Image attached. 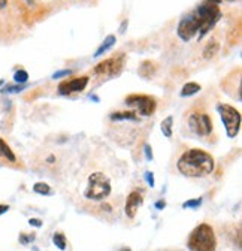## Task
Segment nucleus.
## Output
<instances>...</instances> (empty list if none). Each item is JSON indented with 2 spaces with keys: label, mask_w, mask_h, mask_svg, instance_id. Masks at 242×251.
Returning <instances> with one entry per match:
<instances>
[{
  "label": "nucleus",
  "mask_w": 242,
  "mask_h": 251,
  "mask_svg": "<svg viewBox=\"0 0 242 251\" xmlns=\"http://www.w3.org/2000/svg\"><path fill=\"white\" fill-rule=\"evenodd\" d=\"M200 203H202V199L197 198V199H192V201L184 202V203H183V208H197Z\"/></svg>",
  "instance_id": "nucleus-22"
},
{
  "label": "nucleus",
  "mask_w": 242,
  "mask_h": 251,
  "mask_svg": "<svg viewBox=\"0 0 242 251\" xmlns=\"http://www.w3.org/2000/svg\"><path fill=\"white\" fill-rule=\"evenodd\" d=\"M145 155H146L148 160H153V151H151L149 145H145Z\"/></svg>",
  "instance_id": "nucleus-27"
},
{
  "label": "nucleus",
  "mask_w": 242,
  "mask_h": 251,
  "mask_svg": "<svg viewBox=\"0 0 242 251\" xmlns=\"http://www.w3.org/2000/svg\"><path fill=\"white\" fill-rule=\"evenodd\" d=\"M2 84H3V81H0V85H2Z\"/></svg>",
  "instance_id": "nucleus-34"
},
{
  "label": "nucleus",
  "mask_w": 242,
  "mask_h": 251,
  "mask_svg": "<svg viewBox=\"0 0 242 251\" xmlns=\"http://www.w3.org/2000/svg\"><path fill=\"white\" fill-rule=\"evenodd\" d=\"M6 3H8V0H0V9L5 8V6H6Z\"/></svg>",
  "instance_id": "nucleus-32"
},
{
  "label": "nucleus",
  "mask_w": 242,
  "mask_h": 251,
  "mask_svg": "<svg viewBox=\"0 0 242 251\" xmlns=\"http://www.w3.org/2000/svg\"><path fill=\"white\" fill-rule=\"evenodd\" d=\"M220 2L221 0H205L203 3H200L193 12L199 20V39H202L208 31L213 28L220 18L223 17L221 11H220Z\"/></svg>",
  "instance_id": "nucleus-2"
},
{
  "label": "nucleus",
  "mask_w": 242,
  "mask_h": 251,
  "mask_svg": "<svg viewBox=\"0 0 242 251\" xmlns=\"http://www.w3.org/2000/svg\"><path fill=\"white\" fill-rule=\"evenodd\" d=\"M218 50H220V44L217 41H211L208 42V45L203 48V58H213L216 57V54H218Z\"/></svg>",
  "instance_id": "nucleus-14"
},
{
  "label": "nucleus",
  "mask_w": 242,
  "mask_h": 251,
  "mask_svg": "<svg viewBox=\"0 0 242 251\" xmlns=\"http://www.w3.org/2000/svg\"><path fill=\"white\" fill-rule=\"evenodd\" d=\"M129 23H127V20L126 21H123V24H121V27H120V33H124L126 31V25H127Z\"/></svg>",
  "instance_id": "nucleus-30"
},
{
  "label": "nucleus",
  "mask_w": 242,
  "mask_h": 251,
  "mask_svg": "<svg viewBox=\"0 0 242 251\" xmlns=\"http://www.w3.org/2000/svg\"><path fill=\"white\" fill-rule=\"evenodd\" d=\"M88 81H90L88 76H81V78H73V79H69V81H63V82L58 84V93L60 94L81 93L88 85Z\"/></svg>",
  "instance_id": "nucleus-10"
},
{
  "label": "nucleus",
  "mask_w": 242,
  "mask_h": 251,
  "mask_svg": "<svg viewBox=\"0 0 242 251\" xmlns=\"http://www.w3.org/2000/svg\"><path fill=\"white\" fill-rule=\"evenodd\" d=\"M154 65L151 61H144L142 63V66L139 68V74L142 75V76H145V78H148V76H151V74L154 72Z\"/></svg>",
  "instance_id": "nucleus-18"
},
{
  "label": "nucleus",
  "mask_w": 242,
  "mask_h": 251,
  "mask_svg": "<svg viewBox=\"0 0 242 251\" xmlns=\"http://www.w3.org/2000/svg\"><path fill=\"white\" fill-rule=\"evenodd\" d=\"M199 28H200V25H199L197 17L194 15V12H190L189 15H186L179 21L176 33L184 42H189L196 33H199Z\"/></svg>",
  "instance_id": "nucleus-7"
},
{
  "label": "nucleus",
  "mask_w": 242,
  "mask_h": 251,
  "mask_svg": "<svg viewBox=\"0 0 242 251\" xmlns=\"http://www.w3.org/2000/svg\"><path fill=\"white\" fill-rule=\"evenodd\" d=\"M23 88H24L23 85H20V87H12V85H8V87L3 90V91H5V93H18V91H21Z\"/></svg>",
  "instance_id": "nucleus-24"
},
{
  "label": "nucleus",
  "mask_w": 242,
  "mask_h": 251,
  "mask_svg": "<svg viewBox=\"0 0 242 251\" xmlns=\"http://www.w3.org/2000/svg\"><path fill=\"white\" fill-rule=\"evenodd\" d=\"M200 91V85L196 84V82H187L183 90H181V96L183 98H189V96H193V94L199 93Z\"/></svg>",
  "instance_id": "nucleus-16"
},
{
  "label": "nucleus",
  "mask_w": 242,
  "mask_h": 251,
  "mask_svg": "<svg viewBox=\"0 0 242 251\" xmlns=\"http://www.w3.org/2000/svg\"><path fill=\"white\" fill-rule=\"evenodd\" d=\"M187 247L190 251H216L217 236L214 227L206 223L199 225L189 236Z\"/></svg>",
  "instance_id": "nucleus-3"
},
{
  "label": "nucleus",
  "mask_w": 242,
  "mask_h": 251,
  "mask_svg": "<svg viewBox=\"0 0 242 251\" xmlns=\"http://www.w3.org/2000/svg\"><path fill=\"white\" fill-rule=\"evenodd\" d=\"M72 74V71H60V72H55L54 75H52V78L55 79V78H60V76H66V75H71Z\"/></svg>",
  "instance_id": "nucleus-25"
},
{
  "label": "nucleus",
  "mask_w": 242,
  "mask_h": 251,
  "mask_svg": "<svg viewBox=\"0 0 242 251\" xmlns=\"http://www.w3.org/2000/svg\"><path fill=\"white\" fill-rule=\"evenodd\" d=\"M172 124H173V117L169 115L162 121V132L166 138H172Z\"/></svg>",
  "instance_id": "nucleus-17"
},
{
  "label": "nucleus",
  "mask_w": 242,
  "mask_h": 251,
  "mask_svg": "<svg viewBox=\"0 0 242 251\" xmlns=\"http://www.w3.org/2000/svg\"><path fill=\"white\" fill-rule=\"evenodd\" d=\"M121 68H123V57L120 58H108L95 68V74L96 75H105V76H114L117 75Z\"/></svg>",
  "instance_id": "nucleus-9"
},
{
  "label": "nucleus",
  "mask_w": 242,
  "mask_h": 251,
  "mask_svg": "<svg viewBox=\"0 0 242 251\" xmlns=\"http://www.w3.org/2000/svg\"><path fill=\"white\" fill-rule=\"evenodd\" d=\"M35 239V235H32V236H24V235H21L20 236V242L21 244H28L30 241H33Z\"/></svg>",
  "instance_id": "nucleus-26"
},
{
  "label": "nucleus",
  "mask_w": 242,
  "mask_h": 251,
  "mask_svg": "<svg viewBox=\"0 0 242 251\" xmlns=\"http://www.w3.org/2000/svg\"><path fill=\"white\" fill-rule=\"evenodd\" d=\"M189 126L197 136H208L213 132V120L206 112H192L189 115Z\"/></svg>",
  "instance_id": "nucleus-6"
},
{
  "label": "nucleus",
  "mask_w": 242,
  "mask_h": 251,
  "mask_svg": "<svg viewBox=\"0 0 242 251\" xmlns=\"http://www.w3.org/2000/svg\"><path fill=\"white\" fill-rule=\"evenodd\" d=\"M14 79H15V82L24 84V82H27V79H28V74H27L25 71H18V72H15Z\"/></svg>",
  "instance_id": "nucleus-21"
},
{
  "label": "nucleus",
  "mask_w": 242,
  "mask_h": 251,
  "mask_svg": "<svg viewBox=\"0 0 242 251\" xmlns=\"http://www.w3.org/2000/svg\"><path fill=\"white\" fill-rule=\"evenodd\" d=\"M8 209H9L8 205H0V215L5 214V212H8Z\"/></svg>",
  "instance_id": "nucleus-29"
},
{
  "label": "nucleus",
  "mask_w": 242,
  "mask_h": 251,
  "mask_svg": "<svg viewBox=\"0 0 242 251\" xmlns=\"http://www.w3.org/2000/svg\"><path fill=\"white\" fill-rule=\"evenodd\" d=\"M145 179L148 182L149 187H154V176H153V172H146L145 174Z\"/></svg>",
  "instance_id": "nucleus-23"
},
{
  "label": "nucleus",
  "mask_w": 242,
  "mask_h": 251,
  "mask_svg": "<svg viewBox=\"0 0 242 251\" xmlns=\"http://www.w3.org/2000/svg\"><path fill=\"white\" fill-rule=\"evenodd\" d=\"M115 42H117V38H115V35H108V36L105 38V41L102 42V45L97 48V51H96L95 57H100L103 52H106L109 48H112V47L115 45Z\"/></svg>",
  "instance_id": "nucleus-13"
},
{
  "label": "nucleus",
  "mask_w": 242,
  "mask_h": 251,
  "mask_svg": "<svg viewBox=\"0 0 242 251\" xmlns=\"http://www.w3.org/2000/svg\"><path fill=\"white\" fill-rule=\"evenodd\" d=\"M178 169L186 176H206L214 171V159L206 151L193 148L181 155L178 160Z\"/></svg>",
  "instance_id": "nucleus-1"
},
{
  "label": "nucleus",
  "mask_w": 242,
  "mask_h": 251,
  "mask_svg": "<svg viewBox=\"0 0 242 251\" xmlns=\"http://www.w3.org/2000/svg\"><path fill=\"white\" fill-rule=\"evenodd\" d=\"M218 112L224 123V127L229 138H235L241 129V114L230 105H218Z\"/></svg>",
  "instance_id": "nucleus-5"
},
{
  "label": "nucleus",
  "mask_w": 242,
  "mask_h": 251,
  "mask_svg": "<svg viewBox=\"0 0 242 251\" xmlns=\"http://www.w3.org/2000/svg\"><path fill=\"white\" fill-rule=\"evenodd\" d=\"M227 2H235V0H227Z\"/></svg>",
  "instance_id": "nucleus-33"
},
{
  "label": "nucleus",
  "mask_w": 242,
  "mask_h": 251,
  "mask_svg": "<svg viewBox=\"0 0 242 251\" xmlns=\"http://www.w3.org/2000/svg\"><path fill=\"white\" fill-rule=\"evenodd\" d=\"M144 203V198L139 192H132L127 198V202H126V214L129 218H135L138 209L142 206Z\"/></svg>",
  "instance_id": "nucleus-11"
},
{
  "label": "nucleus",
  "mask_w": 242,
  "mask_h": 251,
  "mask_svg": "<svg viewBox=\"0 0 242 251\" xmlns=\"http://www.w3.org/2000/svg\"><path fill=\"white\" fill-rule=\"evenodd\" d=\"M33 190H35V193H38V195H51V188H49V185L48 184H45V182H36L35 185H33Z\"/></svg>",
  "instance_id": "nucleus-19"
},
{
  "label": "nucleus",
  "mask_w": 242,
  "mask_h": 251,
  "mask_svg": "<svg viewBox=\"0 0 242 251\" xmlns=\"http://www.w3.org/2000/svg\"><path fill=\"white\" fill-rule=\"evenodd\" d=\"M0 157H3V159H6V160H9V162H17V157H15V154L12 152V150L9 148V145L0 138Z\"/></svg>",
  "instance_id": "nucleus-12"
},
{
  "label": "nucleus",
  "mask_w": 242,
  "mask_h": 251,
  "mask_svg": "<svg viewBox=\"0 0 242 251\" xmlns=\"http://www.w3.org/2000/svg\"><path fill=\"white\" fill-rule=\"evenodd\" d=\"M111 195L109 178L102 172H95L88 176V185L84 192V196L92 201H103Z\"/></svg>",
  "instance_id": "nucleus-4"
},
{
  "label": "nucleus",
  "mask_w": 242,
  "mask_h": 251,
  "mask_svg": "<svg viewBox=\"0 0 242 251\" xmlns=\"http://www.w3.org/2000/svg\"><path fill=\"white\" fill-rule=\"evenodd\" d=\"M30 225H33V226H36V227H41V226H42L41 220H38V218H32V220H30Z\"/></svg>",
  "instance_id": "nucleus-28"
},
{
  "label": "nucleus",
  "mask_w": 242,
  "mask_h": 251,
  "mask_svg": "<svg viewBox=\"0 0 242 251\" xmlns=\"http://www.w3.org/2000/svg\"><path fill=\"white\" fill-rule=\"evenodd\" d=\"M111 120L112 121H120V120H132V121H138V115L133 111H124V112H114L111 114Z\"/></svg>",
  "instance_id": "nucleus-15"
},
{
  "label": "nucleus",
  "mask_w": 242,
  "mask_h": 251,
  "mask_svg": "<svg viewBox=\"0 0 242 251\" xmlns=\"http://www.w3.org/2000/svg\"><path fill=\"white\" fill-rule=\"evenodd\" d=\"M27 2H32V0H27Z\"/></svg>",
  "instance_id": "nucleus-35"
},
{
  "label": "nucleus",
  "mask_w": 242,
  "mask_h": 251,
  "mask_svg": "<svg viewBox=\"0 0 242 251\" xmlns=\"http://www.w3.org/2000/svg\"><path fill=\"white\" fill-rule=\"evenodd\" d=\"M126 103L130 106H136L138 111L145 117L151 115L156 111V100L149 96H144V94H132V96L126 99Z\"/></svg>",
  "instance_id": "nucleus-8"
},
{
  "label": "nucleus",
  "mask_w": 242,
  "mask_h": 251,
  "mask_svg": "<svg viewBox=\"0 0 242 251\" xmlns=\"http://www.w3.org/2000/svg\"><path fill=\"white\" fill-rule=\"evenodd\" d=\"M52 241H54V244L57 245V248H60V250H66V238H65V235L63 233H55L54 236H52Z\"/></svg>",
  "instance_id": "nucleus-20"
},
{
  "label": "nucleus",
  "mask_w": 242,
  "mask_h": 251,
  "mask_svg": "<svg viewBox=\"0 0 242 251\" xmlns=\"http://www.w3.org/2000/svg\"><path fill=\"white\" fill-rule=\"evenodd\" d=\"M156 206H157V208H165V206H166V203H165L163 201H159V202L156 203Z\"/></svg>",
  "instance_id": "nucleus-31"
}]
</instances>
